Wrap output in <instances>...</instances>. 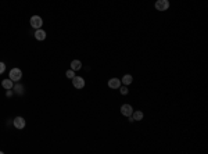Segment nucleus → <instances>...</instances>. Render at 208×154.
Returning a JSON list of instances; mask_svg holds the SVG:
<instances>
[{
    "label": "nucleus",
    "instance_id": "4",
    "mask_svg": "<svg viewBox=\"0 0 208 154\" xmlns=\"http://www.w3.org/2000/svg\"><path fill=\"white\" fill-rule=\"evenodd\" d=\"M72 85H74L75 89H82L85 86V79L81 77H74L72 78Z\"/></svg>",
    "mask_w": 208,
    "mask_h": 154
},
{
    "label": "nucleus",
    "instance_id": "7",
    "mask_svg": "<svg viewBox=\"0 0 208 154\" xmlns=\"http://www.w3.org/2000/svg\"><path fill=\"white\" fill-rule=\"evenodd\" d=\"M108 86H110L111 89H120L121 81L118 79V78H111V79L108 81Z\"/></svg>",
    "mask_w": 208,
    "mask_h": 154
},
{
    "label": "nucleus",
    "instance_id": "8",
    "mask_svg": "<svg viewBox=\"0 0 208 154\" xmlns=\"http://www.w3.org/2000/svg\"><path fill=\"white\" fill-rule=\"evenodd\" d=\"M35 38H36V40H44L46 39V32H44L43 29H36Z\"/></svg>",
    "mask_w": 208,
    "mask_h": 154
},
{
    "label": "nucleus",
    "instance_id": "3",
    "mask_svg": "<svg viewBox=\"0 0 208 154\" xmlns=\"http://www.w3.org/2000/svg\"><path fill=\"white\" fill-rule=\"evenodd\" d=\"M155 8L158 11H167L169 8V1L168 0H157L155 1Z\"/></svg>",
    "mask_w": 208,
    "mask_h": 154
},
{
    "label": "nucleus",
    "instance_id": "15",
    "mask_svg": "<svg viewBox=\"0 0 208 154\" xmlns=\"http://www.w3.org/2000/svg\"><path fill=\"white\" fill-rule=\"evenodd\" d=\"M120 90H121V93H122V95H128V92H129L126 86H124V88H121L120 86Z\"/></svg>",
    "mask_w": 208,
    "mask_h": 154
},
{
    "label": "nucleus",
    "instance_id": "10",
    "mask_svg": "<svg viewBox=\"0 0 208 154\" xmlns=\"http://www.w3.org/2000/svg\"><path fill=\"white\" fill-rule=\"evenodd\" d=\"M82 68V63L79 61V60H74L72 63H71V70H74V71H79Z\"/></svg>",
    "mask_w": 208,
    "mask_h": 154
},
{
    "label": "nucleus",
    "instance_id": "6",
    "mask_svg": "<svg viewBox=\"0 0 208 154\" xmlns=\"http://www.w3.org/2000/svg\"><path fill=\"white\" fill-rule=\"evenodd\" d=\"M13 124H14V126H15L17 129H24L25 128V119H24L22 117H17V118H14Z\"/></svg>",
    "mask_w": 208,
    "mask_h": 154
},
{
    "label": "nucleus",
    "instance_id": "12",
    "mask_svg": "<svg viewBox=\"0 0 208 154\" xmlns=\"http://www.w3.org/2000/svg\"><path fill=\"white\" fill-rule=\"evenodd\" d=\"M132 117L135 121H140V119H143V113L142 111H135V113H132Z\"/></svg>",
    "mask_w": 208,
    "mask_h": 154
},
{
    "label": "nucleus",
    "instance_id": "11",
    "mask_svg": "<svg viewBox=\"0 0 208 154\" xmlns=\"http://www.w3.org/2000/svg\"><path fill=\"white\" fill-rule=\"evenodd\" d=\"M133 82V78H132V75H129V74H126L125 77L122 78V84L124 85H131Z\"/></svg>",
    "mask_w": 208,
    "mask_h": 154
},
{
    "label": "nucleus",
    "instance_id": "9",
    "mask_svg": "<svg viewBox=\"0 0 208 154\" xmlns=\"http://www.w3.org/2000/svg\"><path fill=\"white\" fill-rule=\"evenodd\" d=\"M1 86H3L4 89H7V90H8V89H13L14 82L11 81V79H10V78H8V79H4V81L1 82Z\"/></svg>",
    "mask_w": 208,
    "mask_h": 154
},
{
    "label": "nucleus",
    "instance_id": "14",
    "mask_svg": "<svg viewBox=\"0 0 208 154\" xmlns=\"http://www.w3.org/2000/svg\"><path fill=\"white\" fill-rule=\"evenodd\" d=\"M65 77L69 78V79H72V78L75 77V71H74V70H68L67 72H65Z\"/></svg>",
    "mask_w": 208,
    "mask_h": 154
},
{
    "label": "nucleus",
    "instance_id": "2",
    "mask_svg": "<svg viewBox=\"0 0 208 154\" xmlns=\"http://www.w3.org/2000/svg\"><path fill=\"white\" fill-rule=\"evenodd\" d=\"M43 25V19L40 18L39 15H33L31 18V26L33 29H40Z\"/></svg>",
    "mask_w": 208,
    "mask_h": 154
},
{
    "label": "nucleus",
    "instance_id": "1",
    "mask_svg": "<svg viewBox=\"0 0 208 154\" xmlns=\"http://www.w3.org/2000/svg\"><path fill=\"white\" fill-rule=\"evenodd\" d=\"M8 78L13 82H18L19 79L22 78V71L19 70V68H13V70L10 71V74H8Z\"/></svg>",
    "mask_w": 208,
    "mask_h": 154
},
{
    "label": "nucleus",
    "instance_id": "5",
    "mask_svg": "<svg viewBox=\"0 0 208 154\" xmlns=\"http://www.w3.org/2000/svg\"><path fill=\"white\" fill-rule=\"evenodd\" d=\"M121 113H122V115H125V117L132 115V113H133L132 106H131V104H122V107H121Z\"/></svg>",
    "mask_w": 208,
    "mask_h": 154
},
{
    "label": "nucleus",
    "instance_id": "16",
    "mask_svg": "<svg viewBox=\"0 0 208 154\" xmlns=\"http://www.w3.org/2000/svg\"><path fill=\"white\" fill-rule=\"evenodd\" d=\"M6 71V64L4 63H0V74H3Z\"/></svg>",
    "mask_w": 208,
    "mask_h": 154
},
{
    "label": "nucleus",
    "instance_id": "13",
    "mask_svg": "<svg viewBox=\"0 0 208 154\" xmlns=\"http://www.w3.org/2000/svg\"><path fill=\"white\" fill-rule=\"evenodd\" d=\"M13 89H15V92H17L18 95H22V93H24V88H22V85H19V84L14 85Z\"/></svg>",
    "mask_w": 208,
    "mask_h": 154
}]
</instances>
